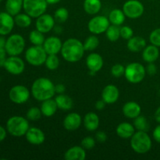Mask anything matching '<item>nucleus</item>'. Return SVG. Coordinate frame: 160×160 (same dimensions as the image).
<instances>
[{"mask_svg": "<svg viewBox=\"0 0 160 160\" xmlns=\"http://www.w3.org/2000/svg\"><path fill=\"white\" fill-rule=\"evenodd\" d=\"M61 0H46V2H48V5H54L56 4V3L59 2Z\"/></svg>", "mask_w": 160, "mask_h": 160, "instance_id": "53", "label": "nucleus"}, {"mask_svg": "<svg viewBox=\"0 0 160 160\" xmlns=\"http://www.w3.org/2000/svg\"><path fill=\"white\" fill-rule=\"evenodd\" d=\"M53 31H54V32L56 33V34H59L62 32V27L59 26V25H55L54 28H53Z\"/></svg>", "mask_w": 160, "mask_h": 160, "instance_id": "51", "label": "nucleus"}, {"mask_svg": "<svg viewBox=\"0 0 160 160\" xmlns=\"http://www.w3.org/2000/svg\"><path fill=\"white\" fill-rule=\"evenodd\" d=\"M85 158L86 151L81 145L71 147L64 154V159L66 160H84Z\"/></svg>", "mask_w": 160, "mask_h": 160, "instance_id": "22", "label": "nucleus"}, {"mask_svg": "<svg viewBox=\"0 0 160 160\" xmlns=\"http://www.w3.org/2000/svg\"><path fill=\"white\" fill-rule=\"evenodd\" d=\"M25 40L22 35L13 34L6 39L5 48L9 56H20L25 48Z\"/></svg>", "mask_w": 160, "mask_h": 160, "instance_id": "8", "label": "nucleus"}, {"mask_svg": "<svg viewBox=\"0 0 160 160\" xmlns=\"http://www.w3.org/2000/svg\"><path fill=\"white\" fill-rule=\"evenodd\" d=\"M120 97V91L114 84H108L102 92V99L106 104H113L117 102Z\"/></svg>", "mask_w": 160, "mask_h": 160, "instance_id": "17", "label": "nucleus"}, {"mask_svg": "<svg viewBox=\"0 0 160 160\" xmlns=\"http://www.w3.org/2000/svg\"><path fill=\"white\" fill-rule=\"evenodd\" d=\"M159 56V47L154 45H146L142 50V59L146 62H155Z\"/></svg>", "mask_w": 160, "mask_h": 160, "instance_id": "24", "label": "nucleus"}, {"mask_svg": "<svg viewBox=\"0 0 160 160\" xmlns=\"http://www.w3.org/2000/svg\"><path fill=\"white\" fill-rule=\"evenodd\" d=\"M125 72V67H123L122 64L117 63L114 64L111 68V74L114 77V78H120V77L124 75Z\"/></svg>", "mask_w": 160, "mask_h": 160, "instance_id": "39", "label": "nucleus"}, {"mask_svg": "<svg viewBox=\"0 0 160 160\" xmlns=\"http://www.w3.org/2000/svg\"><path fill=\"white\" fill-rule=\"evenodd\" d=\"M83 123L87 131L93 132L98 130L100 124V120L98 116L95 112H88L84 117Z\"/></svg>", "mask_w": 160, "mask_h": 160, "instance_id": "21", "label": "nucleus"}, {"mask_svg": "<svg viewBox=\"0 0 160 160\" xmlns=\"http://www.w3.org/2000/svg\"><path fill=\"white\" fill-rule=\"evenodd\" d=\"M7 130L6 128H3L2 126L0 125V142H3L5 139L6 138V136H7Z\"/></svg>", "mask_w": 160, "mask_h": 160, "instance_id": "47", "label": "nucleus"}, {"mask_svg": "<svg viewBox=\"0 0 160 160\" xmlns=\"http://www.w3.org/2000/svg\"><path fill=\"white\" fill-rule=\"evenodd\" d=\"M14 20H15V24L17 25L19 28H26L31 26V17H30L28 14L25 13H19L14 17Z\"/></svg>", "mask_w": 160, "mask_h": 160, "instance_id": "31", "label": "nucleus"}, {"mask_svg": "<svg viewBox=\"0 0 160 160\" xmlns=\"http://www.w3.org/2000/svg\"><path fill=\"white\" fill-rule=\"evenodd\" d=\"M102 8L101 0H84V9L89 15L97 14Z\"/></svg>", "mask_w": 160, "mask_h": 160, "instance_id": "30", "label": "nucleus"}, {"mask_svg": "<svg viewBox=\"0 0 160 160\" xmlns=\"http://www.w3.org/2000/svg\"><path fill=\"white\" fill-rule=\"evenodd\" d=\"M110 25L109 18L104 16H95L92 17L88 23L89 31L93 34H100L106 33Z\"/></svg>", "mask_w": 160, "mask_h": 160, "instance_id": "11", "label": "nucleus"}, {"mask_svg": "<svg viewBox=\"0 0 160 160\" xmlns=\"http://www.w3.org/2000/svg\"><path fill=\"white\" fill-rule=\"evenodd\" d=\"M48 5L46 0H23V9L31 18H38L45 13Z\"/></svg>", "mask_w": 160, "mask_h": 160, "instance_id": "7", "label": "nucleus"}, {"mask_svg": "<svg viewBox=\"0 0 160 160\" xmlns=\"http://www.w3.org/2000/svg\"><path fill=\"white\" fill-rule=\"evenodd\" d=\"M106 103L102 99L98 100V101H97L96 102H95V109H96L97 110L101 111L102 110V109H104V108L106 107Z\"/></svg>", "mask_w": 160, "mask_h": 160, "instance_id": "48", "label": "nucleus"}, {"mask_svg": "<svg viewBox=\"0 0 160 160\" xmlns=\"http://www.w3.org/2000/svg\"><path fill=\"white\" fill-rule=\"evenodd\" d=\"M103 65H104V61L101 55L98 53L92 52L87 56L86 66L92 75H95L97 72L101 70Z\"/></svg>", "mask_w": 160, "mask_h": 160, "instance_id": "14", "label": "nucleus"}, {"mask_svg": "<svg viewBox=\"0 0 160 160\" xmlns=\"http://www.w3.org/2000/svg\"><path fill=\"white\" fill-rule=\"evenodd\" d=\"M48 54L42 45H34L29 47L25 52V59L34 67H40L45 64Z\"/></svg>", "mask_w": 160, "mask_h": 160, "instance_id": "5", "label": "nucleus"}, {"mask_svg": "<svg viewBox=\"0 0 160 160\" xmlns=\"http://www.w3.org/2000/svg\"><path fill=\"white\" fill-rule=\"evenodd\" d=\"M2 2V0H0V2Z\"/></svg>", "mask_w": 160, "mask_h": 160, "instance_id": "54", "label": "nucleus"}, {"mask_svg": "<svg viewBox=\"0 0 160 160\" xmlns=\"http://www.w3.org/2000/svg\"><path fill=\"white\" fill-rule=\"evenodd\" d=\"M26 140L33 145H40L45 140V133L38 128H30L25 134Z\"/></svg>", "mask_w": 160, "mask_h": 160, "instance_id": "18", "label": "nucleus"}, {"mask_svg": "<svg viewBox=\"0 0 160 160\" xmlns=\"http://www.w3.org/2000/svg\"><path fill=\"white\" fill-rule=\"evenodd\" d=\"M152 139L145 131H138L131 138V147L138 154H145L152 148Z\"/></svg>", "mask_w": 160, "mask_h": 160, "instance_id": "4", "label": "nucleus"}, {"mask_svg": "<svg viewBox=\"0 0 160 160\" xmlns=\"http://www.w3.org/2000/svg\"><path fill=\"white\" fill-rule=\"evenodd\" d=\"M146 74L145 67L140 62H131L125 67L124 77L128 82L138 84L142 82Z\"/></svg>", "mask_w": 160, "mask_h": 160, "instance_id": "6", "label": "nucleus"}, {"mask_svg": "<svg viewBox=\"0 0 160 160\" xmlns=\"http://www.w3.org/2000/svg\"><path fill=\"white\" fill-rule=\"evenodd\" d=\"M6 128L10 135L20 138L25 136L30 128V124L27 118L21 116H13L8 119Z\"/></svg>", "mask_w": 160, "mask_h": 160, "instance_id": "3", "label": "nucleus"}, {"mask_svg": "<svg viewBox=\"0 0 160 160\" xmlns=\"http://www.w3.org/2000/svg\"><path fill=\"white\" fill-rule=\"evenodd\" d=\"M145 70H146V73L148 74L151 75V76L156 74V71H157V68H156V66L155 65L154 62H149L146 67V68H145Z\"/></svg>", "mask_w": 160, "mask_h": 160, "instance_id": "44", "label": "nucleus"}, {"mask_svg": "<svg viewBox=\"0 0 160 160\" xmlns=\"http://www.w3.org/2000/svg\"><path fill=\"white\" fill-rule=\"evenodd\" d=\"M145 46H146V41L140 36H133L129 40H128V44H127L128 50L132 52H139L142 51Z\"/></svg>", "mask_w": 160, "mask_h": 160, "instance_id": "25", "label": "nucleus"}, {"mask_svg": "<svg viewBox=\"0 0 160 160\" xmlns=\"http://www.w3.org/2000/svg\"><path fill=\"white\" fill-rule=\"evenodd\" d=\"M36 19H37L35 22L36 29L44 34L48 33L52 30H53L56 25V20L54 17L50 14L44 13Z\"/></svg>", "mask_w": 160, "mask_h": 160, "instance_id": "13", "label": "nucleus"}, {"mask_svg": "<svg viewBox=\"0 0 160 160\" xmlns=\"http://www.w3.org/2000/svg\"><path fill=\"white\" fill-rule=\"evenodd\" d=\"M42 113L41 109L38 107H31L28 110L26 114L27 119L31 121H36L42 117Z\"/></svg>", "mask_w": 160, "mask_h": 160, "instance_id": "38", "label": "nucleus"}, {"mask_svg": "<svg viewBox=\"0 0 160 160\" xmlns=\"http://www.w3.org/2000/svg\"><path fill=\"white\" fill-rule=\"evenodd\" d=\"M3 67L12 75H20L25 70L24 61L19 56H9L6 58Z\"/></svg>", "mask_w": 160, "mask_h": 160, "instance_id": "12", "label": "nucleus"}, {"mask_svg": "<svg viewBox=\"0 0 160 160\" xmlns=\"http://www.w3.org/2000/svg\"><path fill=\"white\" fill-rule=\"evenodd\" d=\"M82 123V118L78 112L67 114L63 120V127L67 131H74L79 129Z\"/></svg>", "mask_w": 160, "mask_h": 160, "instance_id": "19", "label": "nucleus"}, {"mask_svg": "<svg viewBox=\"0 0 160 160\" xmlns=\"http://www.w3.org/2000/svg\"><path fill=\"white\" fill-rule=\"evenodd\" d=\"M62 42L59 38L51 36L45 38L43 44V48L48 55H57L61 52Z\"/></svg>", "mask_w": 160, "mask_h": 160, "instance_id": "16", "label": "nucleus"}, {"mask_svg": "<svg viewBox=\"0 0 160 160\" xmlns=\"http://www.w3.org/2000/svg\"><path fill=\"white\" fill-rule=\"evenodd\" d=\"M106 35L108 40L112 42L118 41L120 38V26L111 24L106 31Z\"/></svg>", "mask_w": 160, "mask_h": 160, "instance_id": "33", "label": "nucleus"}, {"mask_svg": "<svg viewBox=\"0 0 160 160\" xmlns=\"http://www.w3.org/2000/svg\"><path fill=\"white\" fill-rule=\"evenodd\" d=\"M15 25L13 17L7 12H0V35H7L12 32Z\"/></svg>", "mask_w": 160, "mask_h": 160, "instance_id": "15", "label": "nucleus"}, {"mask_svg": "<svg viewBox=\"0 0 160 160\" xmlns=\"http://www.w3.org/2000/svg\"><path fill=\"white\" fill-rule=\"evenodd\" d=\"M23 0H6V12H9L12 17L19 14L23 9Z\"/></svg>", "mask_w": 160, "mask_h": 160, "instance_id": "28", "label": "nucleus"}, {"mask_svg": "<svg viewBox=\"0 0 160 160\" xmlns=\"http://www.w3.org/2000/svg\"><path fill=\"white\" fill-rule=\"evenodd\" d=\"M31 96V92L24 85L17 84L11 88L9 92V98L15 104L21 105L27 102Z\"/></svg>", "mask_w": 160, "mask_h": 160, "instance_id": "9", "label": "nucleus"}, {"mask_svg": "<svg viewBox=\"0 0 160 160\" xmlns=\"http://www.w3.org/2000/svg\"><path fill=\"white\" fill-rule=\"evenodd\" d=\"M116 133L121 138H131L133 134L135 133V128L134 124H131L128 122H122L117 127Z\"/></svg>", "mask_w": 160, "mask_h": 160, "instance_id": "23", "label": "nucleus"}, {"mask_svg": "<svg viewBox=\"0 0 160 160\" xmlns=\"http://www.w3.org/2000/svg\"><path fill=\"white\" fill-rule=\"evenodd\" d=\"M155 120L160 123V106L156 110L155 112Z\"/></svg>", "mask_w": 160, "mask_h": 160, "instance_id": "50", "label": "nucleus"}, {"mask_svg": "<svg viewBox=\"0 0 160 160\" xmlns=\"http://www.w3.org/2000/svg\"><path fill=\"white\" fill-rule=\"evenodd\" d=\"M6 50L5 48H0V67H3L5 63V61L6 59Z\"/></svg>", "mask_w": 160, "mask_h": 160, "instance_id": "45", "label": "nucleus"}, {"mask_svg": "<svg viewBox=\"0 0 160 160\" xmlns=\"http://www.w3.org/2000/svg\"><path fill=\"white\" fill-rule=\"evenodd\" d=\"M95 139L92 137H85L82 139L81 145L85 150H91L95 146Z\"/></svg>", "mask_w": 160, "mask_h": 160, "instance_id": "41", "label": "nucleus"}, {"mask_svg": "<svg viewBox=\"0 0 160 160\" xmlns=\"http://www.w3.org/2000/svg\"><path fill=\"white\" fill-rule=\"evenodd\" d=\"M134 120V126L137 131H145V132H148L149 131V122L148 121V120L144 116H138Z\"/></svg>", "mask_w": 160, "mask_h": 160, "instance_id": "32", "label": "nucleus"}, {"mask_svg": "<svg viewBox=\"0 0 160 160\" xmlns=\"http://www.w3.org/2000/svg\"><path fill=\"white\" fill-rule=\"evenodd\" d=\"M40 109L44 117H51L56 112L58 109V106L55 99L49 98V99L45 100V101L42 102Z\"/></svg>", "mask_w": 160, "mask_h": 160, "instance_id": "26", "label": "nucleus"}, {"mask_svg": "<svg viewBox=\"0 0 160 160\" xmlns=\"http://www.w3.org/2000/svg\"><path fill=\"white\" fill-rule=\"evenodd\" d=\"M149 41L151 44L160 47V28L153 30L149 35Z\"/></svg>", "mask_w": 160, "mask_h": 160, "instance_id": "40", "label": "nucleus"}, {"mask_svg": "<svg viewBox=\"0 0 160 160\" xmlns=\"http://www.w3.org/2000/svg\"><path fill=\"white\" fill-rule=\"evenodd\" d=\"M85 49L84 45L77 38H68L62 43L61 55L68 62H77L83 58Z\"/></svg>", "mask_w": 160, "mask_h": 160, "instance_id": "2", "label": "nucleus"}, {"mask_svg": "<svg viewBox=\"0 0 160 160\" xmlns=\"http://www.w3.org/2000/svg\"><path fill=\"white\" fill-rule=\"evenodd\" d=\"M123 113L127 118L135 119L141 115L142 107L138 102L134 101H130L125 103L123 106Z\"/></svg>", "mask_w": 160, "mask_h": 160, "instance_id": "20", "label": "nucleus"}, {"mask_svg": "<svg viewBox=\"0 0 160 160\" xmlns=\"http://www.w3.org/2000/svg\"><path fill=\"white\" fill-rule=\"evenodd\" d=\"M6 39L2 35H0V48H5L6 46Z\"/></svg>", "mask_w": 160, "mask_h": 160, "instance_id": "52", "label": "nucleus"}, {"mask_svg": "<svg viewBox=\"0 0 160 160\" xmlns=\"http://www.w3.org/2000/svg\"><path fill=\"white\" fill-rule=\"evenodd\" d=\"M83 45H84L85 51H94L99 45V39L97 37L96 34L90 35L85 39Z\"/></svg>", "mask_w": 160, "mask_h": 160, "instance_id": "35", "label": "nucleus"}, {"mask_svg": "<svg viewBox=\"0 0 160 160\" xmlns=\"http://www.w3.org/2000/svg\"><path fill=\"white\" fill-rule=\"evenodd\" d=\"M122 9L126 17L130 19H138L143 15L145 7L138 0H128L123 4Z\"/></svg>", "mask_w": 160, "mask_h": 160, "instance_id": "10", "label": "nucleus"}, {"mask_svg": "<svg viewBox=\"0 0 160 160\" xmlns=\"http://www.w3.org/2000/svg\"><path fill=\"white\" fill-rule=\"evenodd\" d=\"M56 104H57L58 109H62L63 111L70 110L73 106V101L69 95L65 94H59L55 98Z\"/></svg>", "mask_w": 160, "mask_h": 160, "instance_id": "27", "label": "nucleus"}, {"mask_svg": "<svg viewBox=\"0 0 160 160\" xmlns=\"http://www.w3.org/2000/svg\"><path fill=\"white\" fill-rule=\"evenodd\" d=\"M59 59L57 55H48L45 65L46 68L49 70H56L59 67Z\"/></svg>", "mask_w": 160, "mask_h": 160, "instance_id": "36", "label": "nucleus"}, {"mask_svg": "<svg viewBox=\"0 0 160 160\" xmlns=\"http://www.w3.org/2000/svg\"><path fill=\"white\" fill-rule=\"evenodd\" d=\"M133 36H134V31L131 27L122 26L120 28V38L125 40H129Z\"/></svg>", "mask_w": 160, "mask_h": 160, "instance_id": "42", "label": "nucleus"}, {"mask_svg": "<svg viewBox=\"0 0 160 160\" xmlns=\"http://www.w3.org/2000/svg\"><path fill=\"white\" fill-rule=\"evenodd\" d=\"M152 136L154 140L160 144V124L158 125L154 129L152 132Z\"/></svg>", "mask_w": 160, "mask_h": 160, "instance_id": "46", "label": "nucleus"}, {"mask_svg": "<svg viewBox=\"0 0 160 160\" xmlns=\"http://www.w3.org/2000/svg\"><path fill=\"white\" fill-rule=\"evenodd\" d=\"M29 40L34 45H43L45 38L44 33L38 30H33L29 34Z\"/></svg>", "mask_w": 160, "mask_h": 160, "instance_id": "34", "label": "nucleus"}, {"mask_svg": "<svg viewBox=\"0 0 160 160\" xmlns=\"http://www.w3.org/2000/svg\"><path fill=\"white\" fill-rule=\"evenodd\" d=\"M108 18H109L110 23L117 25V26H120L124 23L126 16H125L123 9H114L109 12Z\"/></svg>", "mask_w": 160, "mask_h": 160, "instance_id": "29", "label": "nucleus"}, {"mask_svg": "<svg viewBox=\"0 0 160 160\" xmlns=\"http://www.w3.org/2000/svg\"><path fill=\"white\" fill-rule=\"evenodd\" d=\"M31 92L34 99L43 102L55 96L56 85L48 78H39L33 82Z\"/></svg>", "mask_w": 160, "mask_h": 160, "instance_id": "1", "label": "nucleus"}, {"mask_svg": "<svg viewBox=\"0 0 160 160\" xmlns=\"http://www.w3.org/2000/svg\"><path fill=\"white\" fill-rule=\"evenodd\" d=\"M66 91V87L62 84H57L56 85V93L57 94H64Z\"/></svg>", "mask_w": 160, "mask_h": 160, "instance_id": "49", "label": "nucleus"}, {"mask_svg": "<svg viewBox=\"0 0 160 160\" xmlns=\"http://www.w3.org/2000/svg\"><path fill=\"white\" fill-rule=\"evenodd\" d=\"M95 140L99 142V143H104L107 140V134L104 131H98L95 134Z\"/></svg>", "mask_w": 160, "mask_h": 160, "instance_id": "43", "label": "nucleus"}, {"mask_svg": "<svg viewBox=\"0 0 160 160\" xmlns=\"http://www.w3.org/2000/svg\"><path fill=\"white\" fill-rule=\"evenodd\" d=\"M69 17V12L67 8L60 7L56 10L54 13V18L56 21L58 23H65Z\"/></svg>", "mask_w": 160, "mask_h": 160, "instance_id": "37", "label": "nucleus"}]
</instances>
